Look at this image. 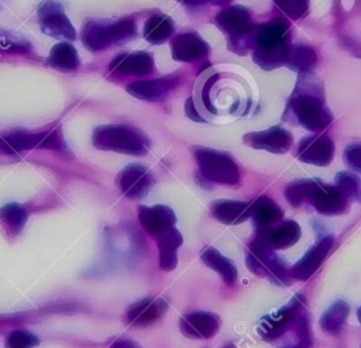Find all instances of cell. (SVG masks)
Masks as SVG:
<instances>
[{
	"label": "cell",
	"mask_w": 361,
	"mask_h": 348,
	"mask_svg": "<svg viewBox=\"0 0 361 348\" xmlns=\"http://www.w3.org/2000/svg\"><path fill=\"white\" fill-rule=\"evenodd\" d=\"M316 185V179H296L286 185L285 199L293 207H300L309 201V197Z\"/></svg>",
	"instance_id": "32"
},
{
	"label": "cell",
	"mask_w": 361,
	"mask_h": 348,
	"mask_svg": "<svg viewBox=\"0 0 361 348\" xmlns=\"http://www.w3.org/2000/svg\"><path fill=\"white\" fill-rule=\"evenodd\" d=\"M290 49V25L285 17H275L257 25L252 61L259 68L272 70L286 65Z\"/></svg>",
	"instance_id": "2"
},
{
	"label": "cell",
	"mask_w": 361,
	"mask_h": 348,
	"mask_svg": "<svg viewBox=\"0 0 361 348\" xmlns=\"http://www.w3.org/2000/svg\"><path fill=\"white\" fill-rule=\"evenodd\" d=\"M193 154L203 179L224 186H238L240 169L230 154L204 147L195 148Z\"/></svg>",
	"instance_id": "7"
},
{
	"label": "cell",
	"mask_w": 361,
	"mask_h": 348,
	"mask_svg": "<svg viewBox=\"0 0 361 348\" xmlns=\"http://www.w3.org/2000/svg\"><path fill=\"white\" fill-rule=\"evenodd\" d=\"M137 35V25L133 18L92 20L82 28V41L90 51H103L131 41Z\"/></svg>",
	"instance_id": "5"
},
{
	"label": "cell",
	"mask_w": 361,
	"mask_h": 348,
	"mask_svg": "<svg viewBox=\"0 0 361 348\" xmlns=\"http://www.w3.org/2000/svg\"><path fill=\"white\" fill-rule=\"evenodd\" d=\"M39 344V338L25 330H14L6 340V348H34Z\"/></svg>",
	"instance_id": "34"
},
{
	"label": "cell",
	"mask_w": 361,
	"mask_h": 348,
	"mask_svg": "<svg viewBox=\"0 0 361 348\" xmlns=\"http://www.w3.org/2000/svg\"><path fill=\"white\" fill-rule=\"evenodd\" d=\"M281 348H303L300 345H285V347H281Z\"/></svg>",
	"instance_id": "40"
},
{
	"label": "cell",
	"mask_w": 361,
	"mask_h": 348,
	"mask_svg": "<svg viewBox=\"0 0 361 348\" xmlns=\"http://www.w3.org/2000/svg\"><path fill=\"white\" fill-rule=\"evenodd\" d=\"M168 310V302L162 297H144L126 310L124 320L131 327H148L161 320Z\"/></svg>",
	"instance_id": "15"
},
{
	"label": "cell",
	"mask_w": 361,
	"mask_h": 348,
	"mask_svg": "<svg viewBox=\"0 0 361 348\" xmlns=\"http://www.w3.org/2000/svg\"><path fill=\"white\" fill-rule=\"evenodd\" d=\"M109 69L118 75L142 76L154 70V59L145 51H134L117 55L109 65Z\"/></svg>",
	"instance_id": "22"
},
{
	"label": "cell",
	"mask_w": 361,
	"mask_h": 348,
	"mask_svg": "<svg viewBox=\"0 0 361 348\" xmlns=\"http://www.w3.org/2000/svg\"><path fill=\"white\" fill-rule=\"evenodd\" d=\"M92 144L100 151H113L127 155H145L149 149V138L131 125H99L92 132Z\"/></svg>",
	"instance_id": "4"
},
{
	"label": "cell",
	"mask_w": 361,
	"mask_h": 348,
	"mask_svg": "<svg viewBox=\"0 0 361 348\" xmlns=\"http://www.w3.org/2000/svg\"><path fill=\"white\" fill-rule=\"evenodd\" d=\"M172 58L179 62H196L204 59L209 52V44L196 32H182L171 41Z\"/></svg>",
	"instance_id": "19"
},
{
	"label": "cell",
	"mask_w": 361,
	"mask_h": 348,
	"mask_svg": "<svg viewBox=\"0 0 361 348\" xmlns=\"http://www.w3.org/2000/svg\"><path fill=\"white\" fill-rule=\"evenodd\" d=\"M285 114H290L292 121L313 132L323 131L331 124L333 114L326 104L323 85L313 73L299 76Z\"/></svg>",
	"instance_id": "1"
},
{
	"label": "cell",
	"mask_w": 361,
	"mask_h": 348,
	"mask_svg": "<svg viewBox=\"0 0 361 348\" xmlns=\"http://www.w3.org/2000/svg\"><path fill=\"white\" fill-rule=\"evenodd\" d=\"M116 182L124 196L130 199H140L151 189L154 176L144 165L131 163L118 172Z\"/></svg>",
	"instance_id": "14"
},
{
	"label": "cell",
	"mask_w": 361,
	"mask_h": 348,
	"mask_svg": "<svg viewBox=\"0 0 361 348\" xmlns=\"http://www.w3.org/2000/svg\"><path fill=\"white\" fill-rule=\"evenodd\" d=\"M212 216L227 225L244 223L250 218V203L241 200H214L210 204Z\"/></svg>",
	"instance_id": "24"
},
{
	"label": "cell",
	"mask_w": 361,
	"mask_h": 348,
	"mask_svg": "<svg viewBox=\"0 0 361 348\" xmlns=\"http://www.w3.org/2000/svg\"><path fill=\"white\" fill-rule=\"evenodd\" d=\"M221 325L216 313L195 310L183 314L179 320L180 333L190 340H209L214 337Z\"/></svg>",
	"instance_id": "11"
},
{
	"label": "cell",
	"mask_w": 361,
	"mask_h": 348,
	"mask_svg": "<svg viewBox=\"0 0 361 348\" xmlns=\"http://www.w3.org/2000/svg\"><path fill=\"white\" fill-rule=\"evenodd\" d=\"M216 24L227 35L228 49L244 55L254 48V34L257 25L251 13L243 6H230L216 15Z\"/></svg>",
	"instance_id": "6"
},
{
	"label": "cell",
	"mask_w": 361,
	"mask_h": 348,
	"mask_svg": "<svg viewBox=\"0 0 361 348\" xmlns=\"http://www.w3.org/2000/svg\"><path fill=\"white\" fill-rule=\"evenodd\" d=\"M38 21L41 30L54 38L75 39L76 31L68 18L63 7L58 1H44L38 7Z\"/></svg>",
	"instance_id": "9"
},
{
	"label": "cell",
	"mask_w": 361,
	"mask_h": 348,
	"mask_svg": "<svg viewBox=\"0 0 361 348\" xmlns=\"http://www.w3.org/2000/svg\"><path fill=\"white\" fill-rule=\"evenodd\" d=\"M334 244L333 235H324L314 245H312L306 254L290 268V276L296 280L309 279L324 262L331 247Z\"/></svg>",
	"instance_id": "17"
},
{
	"label": "cell",
	"mask_w": 361,
	"mask_h": 348,
	"mask_svg": "<svg viewBox=\"0 0 361 348\" xmlns=\"http://www.w3.org/2000/svg\"><path fill=\"white\" fill-rule=\"evenodd\" d=\"M228 348H234V347H228Z\"/></svg>",
	"instance_id": "42"
},
{
	"label": "cell",
	"mask_w": 361,
	"mask_h": 348,
	"mask_svg": "<svg viewBox=\"0 0 361 348\" xmlns=\"http://www.w3.org/2000/svg\"><path fill=\"white\" fill-rule=\"evenodd\" d=\"M179 82H180V77L178 75H171L161 79L137 80V82L128 83L126 86V90L133 97H137L145 101H161L179 85Z\"/></svg>",
	"instance_id": "20"
},
{
	"label": "cell",
	"mask_w": 361,
	"mask_h": 348,
	"mask_svg": "<svg viewBox=\"0 0 361 348\" xmlns=\"http://www.w3.org/2000/svg\"><path fill=\"white\" fill-rule=\"evenodd\" d=\"M316 65H317V55L313 48L305 44L292 45L290 55L286 62V66L290 70L296 72L299 76H303V75L312 73Z\"/></svg>",
	"instance_id": "28"
},
{
	"label": "cell",
	"mask_w": 361,
	"mask_h": 348,
	"mask_svg": "<svg viewBox=\"0 0 361 348\" xmlns=\"http://www.w3.org/2000/svg\"><path fill=\"white\" fill-rule=\"evenodd\" d=\"M8 142L11 149L17 154L18 151L32 149V148H61L62 137L58 131H41V132H28V131H11L3 135Z\"/></svg>",
	"instance_id": "18"
},
{
	"label": "cell",
	"mask_w": 361,
	"mask_h": 348,
	"mask_svg": "<svg viewBox=\"0 0 361 348\" xmlns=\"http://www.w3.org/2000/svg\"><path fill=\"white\" fill-rule=\"evenodd\" d=\"M137 213L142 228L155 237L175 227L176 223L173 210L165 204L140 206Z\"/></svg>",
	"instance_id": "21"
},
{
	"label": "cell",
	"mask_w": 361,
	"mask_h": 348,
	"mask_svg": "<svg viewBox=\"0 0 361 348\" xmlns=\"http://www.w3.org/2000/svg\"><path fill=\"white\" fill-rule=\"evenodd\" d=\"M16 154L11 147L8 145V142L4 139V137H0V155H13Z\"/></svg>",
	"instance_id": "39"
},
{
	"label": "cell",
	"mask_w": 361,
	"mask_h": 348,
	"mask_svg": "<svg viewBox=\"0 0 361 348\" xmlns=\"http://www.w3.org/2000/svg\"><path fill=\"white\" fill-rule=\"evenodd\" d=\"M243 139L245 145L254 149H261L272 154L288 152L293 142L292 134L279 125H274L262 131L248 132L244 135Z\"/></svg>",
	"instance_id": "12"
},
{
	"label": "cell",
	"mask_w": 361,
	"mask_h": 348,
	"mask_svg": "<svg viewBox=\"0 0 361 348\" xmlns=\"http://www.w3.org/2000/svg\"><path fill=\"white\" fill-rule=\"evenodd\" d=\"M110 348H142V347L133 340L124 338V340H117Z\"/></svg>",
	"instance_id": "38"
},
{
	"label": "cell",
	"mask_w": 361,
	"mask_h": 348,
	"mask_svg": "<svg viewBox=\"0 0 361 348\" xmlns=\"http://www.w3.org/2000/svg\"><path fill=\"white\" fill-rule=\"evenodd\" d=\"M296 155L305 163L327 166L334 156V142L327 134L309 135L299 142Z\"/></svg>",
	"instance_id": "13"
},
{
	"label": "cell",
	"mask_w": 361,
	"mask_h": 348,
	"mask_svg": "<svg viewBox=\"0 0 361 348\" xmlns=\"http://www.w3.org/2000/svg\"><path fill=\"white\" fill-rule=\"evenodd\" d=\"M275 6L292 20H299L309 11L307 1H275Z\"/></svg>",
	"instance_id": "35"
},
{
	"label": "cell",
	"mask_w": 361,
	"mask_h": 348,
	"mask_svg": "<svg viewBox=\"0 0 361 348\" xmlns=\"http://www.w3.org/2000/svg\"><path fill=\"white\" fill-rule=\"evenodd\" d=\"M345 165L355 173H361V142H351L343 154Z\"/></svg>",
	"instance_id": "36"
},
{
	"label": "cell",
	"mask_w": 361,
	"mask_h": 348,
	"mask_svg": "<svg viewBox=\"0 0 361 348\" xmlns=\"http://www.w3.org/2000/svg\"><path fill=\"white\" fill-rule=\"evenodd\" d=\"M305 304V299L300 294H296L279 310L264 316L257 328L259 337L271 342L281 338L288 331H295L300 345L307 348L310 342V327Z\"/></svg>",
	"instance_id": "3"
},
{
	"label": "cell",
	"mask_w": 361,
	"mask_h": 348,
	"mask_svg": "<svg viewBox=\"0 0 361 348\" xmlns=\"http://www.w3.org/2000/svg\"><path fill=\"white\" fill-rule=\"evenodd\" d=\"M245 265L258 278H267L275 285L286 286L290 283V269L285 261L275 254L274 249L265 247L257 240H251L247 254Z\"/></svg>",
	"instance_id": "8"
},
{
	"label": "cell",
	"mask_w": 361,
	"mask_h": 348,
	"mask_svg": "<svg viewBox=\"0 0 361 348\" xmlns=\"http://www.w3.org/2000/svg\"><path fill=\"white\" fill-rule=\"evenodd\" d=\"M175 31V23L169 15L155 14L144 24V37L151 44H162Z\"/></svg>",
	"instance_id": "29"
},
{
	"label": "cell",
	"mask_w": 361,
	"mask_h": 348,
	"mask_svg": "<svg viewBox=\"0 0 361 348\" xmlns=\"http://www.w3.org/2000/svg\"><path fill=\"white\" fill-rule=\"evenodd\" d=\"M348 314H350L348 303L344 300H336L323 311L320 317V328L324 333L336 334L345 324Z\"/></svg>",
	"instance_id": "31"
},
{
	"label": "cell",
	"mask_w": 361,
	"mask_h": 348,
	"mask_svg": "<svg viewBox=\"0 0 361 348\" xmlns=\"http://www.w3.org/2000/svg\"><path fill=\"white\" fill-rule=\"evenodd\" d=\"M334 183L336 186L344 193V196L348 199V200H354L358 197L360 192H361V182L360 179L351 173V172H345V170H341L336 175L334 178Z\"/></svg>",
	"instance_id": "33"
},
{
	"label": "cell",
	"mask_w": 361,
	"mask_h": 348,
	"mask_svg": "<svg viewBox=\"0 0 361 348\" xmlns=\"http://www.w3.org/2000/svg\"><path fill=\"white\" fill-rule=\"evenodd\" d=\"M202 262L213 269L227 286H233L238 278V271L231 259L224 256L219 249L213 247H206L200 254Z\"/></svg>",
	"instance_id": "26"
},
{
	"label": "cell",
	"mask_w": 361,
	"mask_h": 348,
	"mask_svg": "<svg viewBox=\"0 0 361 348\" xmlns=\"http://www.w3.org/2000/svg\"><path fill=\"white\" fill-rule=\"evenodd\" d=\"M27 218V210L17 203H8L0 207V223L8 237L18 235L23 231Z\"/></svg>",
	"instance_id": "30"
},
{
	"label": "cell",
	"mask_w": 361,
	"mask_h": 348,
	"mask_svg": "<svg viewBox=\"0 0 361 348\" xmlns=\"http://www.w3.org/2000/svg\"><path fill=\"white\" fill-rule=\"evenodd\" d=\"M300 235H302L300 225L293 220H286V221H282L281 224L257 230L254 240L276 251V249H285L295 245L299 241Z\"/></svg>",
	"instance_id": "16"
},
{
	"label": "cell",
	"mask_w": 361,
	"mask_h": 348,
	"mask_svg": "<svg viewBox=\"0 0 361 348\" xmlns=\"http://www.w3.org/2000/svg\"><path fill=\"white\" fill-rule=\"evenodd\" d=\"M348 201L350 200L336 185L316 179V185L307 203H310L319 214L331 217L344 214L348 209Z\"/></svg>",
	"instance_id": "10"
},
{
	"label": "cell",
	"mask_w": 361,
	"mask_h": 348,
	"mask_svg": "<svg viewBox=\"0 0 361 348\" xmlns=\"http://www.w3.org/2000/svg\"><path fill=\"white\" fill-rule=\"evenodd\" d=\"M185 113H186V116H188L190 120H193V121H199V123H204V121H206V120L199 114V111L196 110L192 97H189V99L185 101Z\"/></svg>",
	"instance_id": "37"
},
{
	"label": "cell",
	"mask_w": 361,
	"mask_h": 348,
	"mask_svg": "<svg viewBox=\"0 0 361 348\" xmlns=\"http://www.w3.org/2000/svg\"><path fill=\"white\" fill-rule=\"evenodd\" d=\"M357 317H358V321L361 323V307L357 310Z\"/></svg>",
	"instance_id": "41"
},
{
	"label": "cell",
	"mask_w": 361,
	"mask_h": 348,
	"mask_svg": "<svg viewBox=\"0 0 361 348\" xmlns=\"http://www.w3.org/2000/svg\"><path fill=\"white\" fill-rule=\"evenodd\" d=\"M283 217L282 209L268 196L261 194L250 203V218L257 230L276 225Z\"/></svg>",
	"instance_id": "23"
},
{
	"label": "cell",
	"mask_w": 361,
	"mask_h": 348,
	"mask_svg": "<svg viewBox=\"0 0 361 348\" xmlns=\"http://www.w3.org/2000/svg\"><path fill=\"white\" fill-rule=\"evenodd\" d=\"M48 65L61 72H73L79 68L80 59L76 48L68 42H59L52 46L48 59Z\"/></svg>",
	"instance_id": "27"
},
{
	"label": "cell",
	"mask_w": 361,
	"mask_h": 348,
	"mask_svg": "<svg viewBox=\"0 0 361 348\" xmlns=\"http://www.w3.org/2000/svg\"><path fill=\"white\" fill-rule=\"evenodd\" d=\"M183 237L176 227H172L157 235V247L159 254V268L171 272L178 265V248L182 245Z\"/></svg>",
	"instance_id": "25"
}]
</instances>
